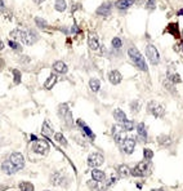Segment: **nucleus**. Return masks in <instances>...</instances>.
<instances>
[{
	"label": "nucleus",
	"mask_w": 183,
	"mask_h": 191,
	"mask_svg": "<svg viewBox=\"0 0 183 191\" xmlns=\"http://www.w3.org/2000/svg\"><path fill=\"white\" fill-rule=\"evenodd\" d=\"M128 56L130 58V61L133 62V65L138 70H141V71H147L148 70L147 63H146L143 56L141 54V52L135 47H131V48L128 49Z\"/></svg>",
	"instance_id": "f257e3e1"
},
{
	"label": "nucleus",
	"mask_w": 183,
	"mask_h": 191,
	"mask_svg": "<svg viewBox=\"0 0 183 191\" xmlns=\"http://www.w3.org/2000/svg\"><path fill=\"white\" fill-rule=\"evenodd\" d=\"M58 115H60V117L63 119V121L66 123V125L67 127L74 125V121H72V114H71V111L69 110V107H67L66 104L60 105V107H58Z\"/></svg>",
	"instance_id": "f03ea898"
},
{
	"label": "nucleus",
	"mask_w": 183,
	"mask_h": 191,
	"mask_svg": "<svg viewBox=\"0 0 183 191\" xmlns=\"http://www.w3.org/2000/svg\"><path fill=\"white\" fill-rule=\"evenodd\" d=\"M147 111L156 117H163L165 114V108H164V106L157 104L156 101H150L147 105Z\"/></svg>",
	"instance_id": "7ed1b4c3"
},
{
	"label": "nucleus",
	"mask_w": 183,
	"mask_h": 191,
	"mask_svg": "<svg viewBox=\"0 0 183 191\" xmlns=\"http://www.w3.org/2000/svg\"><path fill=\"white\" fill-rule=\"evenodd\" d=\"M150 168V163L148 161H141V163H138L133 169L130 171V174H133L134 177H143V176L147 173Z\"/></svg>",
	"instance_id": "20e7f679"
},
{
	"label": "nucleus",
	"mask_w": 183,
	"mask_h": 191,
	"mask_svg": "<svg viewBox=\"0 0 183 191\" xmlns=\"http://www.w3.org/2000/svg\"><path fill=\"white\" fill-rule=\"evenodd\" d=\"M146 56H147V58L152 65H157L160 61V56H159L157 49L155 45H152V44H148V45L146 47Z\"/></svg>",
	"instance_id": "39448f33"
},
{
	"label": "nucleus",
	"mask_w": 183,
	"mask_h": 191,
	"mask_svg": "<svg viewBox=\"0 0 183 191\" xmlns=\"http://www.w3.org/2000/svg\"><path fill=\"white\" fill-rule=\"evenodd\" d=\"M103 161H105V158L99 152H92L88 156V165L92 168H98L99 165L103 164Z\"/></svg>",
	"instance_id": "423d86ee"
},
{
	"label": "nucleus",
	"mask_w": 183,
	"mask_h": 191,
	"mask_svg": "<svg viewBox=\"0 0 183 191\" xmlns=\"http://www.w3.org/2000/svg\"><path fill=\"white\" fill-rule=\"evenodd\" d=\"M32 151L36 152V154H40V155H45L49 151V145L45 142V141H34V145H32Z\"/></svg>",
	"instance_id": "0eeeda50"
},
{
	"label": "nucleus",
	"mask_w": 183,
	"mask_h": 191,
	"mask_svg": "<svg viewBox=\"0 0 183 191\" xmlns=\"http://www.w3.org/2000/svg\"><path fill=\"white\" fill-rule=\"evenodd\" d=\"M9 160L18 171H21L22 168L25 167V158H23V155H22L21 152H13L10 155V158H9Z\"/></svg>",
	"instance_id": "6e6552de"
},
{
	"label": "nucleus",
	"mask_w": 183,
	"mask_h": 191,
	"mask_svg": "<svg viewBox=\"0 0 183 191\" xmlns=\"http://www.w3.org/2000/svg\"><path fill=\"white\" fill-rule=\"evenodd\" d=\"M121 149H123V151L125 152V154L130 155V154L133 152L134 149H135V139L131 138V137H127V138L121 142Z\"/></svg>",
	"instance_id": "1a4fd4ad"
},
{
	"label": "nucleus",
	"mask_w": 183,
	"mask_h": 191,
	"mask_svg": "<svg viewBox=\"0 0 183 191\" xmlns=\"http://www.w3.org/2000/svg\"><path fill=\"white\" fill-rule=\"evenodd\" d=\"M111 8H112V3L106 2L97 9V14L98 16H102V17H107V16H110V13H111Z\"/></svg>",
	"instance_id": "9d476101"
},
{
	"label": "nucleus",
	"mask_w": 183,
	"mask_h": 191,
	"mask_svg": "<svg viewBox=\"0 0 183 191\" xmlns=\"http://www.w3.org/2000/svg\"><path fill=\"white\" fill-rule=\"evenodd\" d=\"M26 32L27 31L19 30V28H14L13 31H10L9 36H10V39L16 40V41H23L25 43V40H26Z\"/></svg>",
	"instance_id": "9b49d317"
},
{
	"label": "nucleus",
	"mask_w": 183,
	"mask_h": 191,
	"mask_svg": "<svg viewBox=\"0 0 183 191\" xmlns=\"http://www.w3.org/2000/svg\"><path fill=\"white\" fill-rule=\"evenodd\" d=\"M88 45L92 50H97L99 48V41H98V36L96 32H90L88 36Z\"/></svg>",
	"instance_id": "f8f14e48"
},
{
	"label": "nucleus",
	"mask_w": 183,
	"mask_h": 191,
	"mask_svg": "<svg viewBox=\"0 0 183 191\" xmlns=\"http://www.w3.org/2000/svg\"><path fill=\"white\" fill-rule=\"evenodd\" d=\"M108 80H110V83L111 84L118 85V84L121 83L123 76H121V74L118 70H112V71H110V74H108Z\"/></svg>",
	"instance_id": "ddd939ff"
},
{
	"label": "nucleus",
	"mask_w": 183,
	"mask_h": 191,
	"mask_svg": "<svg viewBox=\"0 0 183 191\" xmlns=\"http://www.w3.org/2000/svg\"><path fill=\"white\" fill-rule=\"evenodd\" d=\"M2 171H3L5 174H9V176H10V174H14L16 172H18L17 168L10 163V160L3 161V164H2Z\"/></svg>",
	"instance_id": "4468645a"
},
{
	"label": "nucleus",
	"mask_w": 183,
	"mask_h": 191,
	"mask_svg": "<svg viewBox=\"0 0 183 191\" xmlns=\"http://www.w3.org/2000/svg\"><path fill=\"white\" fill-rule=\"evenodd\" d=\"M123 127L120 124H116V125L112 127V136L115 138V142L116 143H121V139H123Z\"/></svg>",
	"instance_id": "2eb2a0df"
},
{
	"label": "nucleus",
	"mask_w": 183,
	"mask_h": 191,
	"mask_svg": "<svg viewBox=\"0 0 183 191\" xmlns=\"http://www.w3.org/2000/svg\"><path fill=\"white\" fill-rule=\"evenodd\" d=\"M53 70L57 74H66V72L69 71V67L63 61H56L53 63Z\"/></svg>",
	"instance_id": "dca6fc26"
},
{
	"label": "nucleus",
	"mask_w": 183,
	"mask_h": 191,
	"mask_svg": "<svg viewBox=\"0 0 183 191\" xmlns=\"http://www.w3.org/2000/svg\"><path fill=\"white\" fill-rule=\"evenodd\" d=\"M38 40H39V36H38V34H36L35 31L30 30V31L26 32V40H25V43L27 44V45H32V44H35Z\"/></svg>",
	"instance_id": "f3484780"
},
{
	"label": "nucleus",
	"mask_w": 183,
	"mask_h": 191,
	"mask_svg": "<svg viewBox=\"0 0 183 191\" xmlns=\"http://www.w3.org/2000/svg\"><path fill=\"white\" fill-rule=\"evenodd\" d=\"M50 181H52V183L54 186H60V185H63L64 182V176L60 172H56L52 174V177H50Z\"/></svg>",
	"instance_id": "a211bd4d"
},
{
	"label": "nucleus",
	"mask_w": 183,
	"mask_h": 191,
	"mask_svg": "<svg viewBox=\"0 0 183 191\" xmlns=\"http://www.w3.org/2000/svg\"><path fill=\"white\" fill-rule=\"evenodd\" d=\"M168 79H169L173 84H178V83H181V82H182V79H181L179 74H177V72H175V71H173L172 66L169 67V70H168Z\"/></svg>",
	"instance_id": "6ab92c4d"
},
{
	"label": "nucleus",
	"mask_w": 183,
	"mask_h": 191,
	"mask_svg": "<svg viewBox=\"0 0 183 191\" xmlns=\"http://www.w3.org/2000/svg\"><path fill=\"white\" fill-rule=\"evenodd\" d=\"M41 133H43V136H45V137H48V138H50L53 136V133H54V130H53V128H52V125L45 120L44 121V124H43V128H41Z\"/></svg>",
	"instance_id": "aec40b11"
},
{
	"label": "nucleus",
	"mask_w": 183,
	"mask_h": 191,
	"mask_svg": "<svg viewBox=\"0 0 183 191\" xmlns=\"http://www.w3.org/2000/svg\"><path fill=\"white\" fill-rule=\"evenodd\" d=\"M92 178L94 181H97V182H103L106 180V174H105V172H102V171L94 168V169L92 171Z\"/></svg>",
	"instance_id": "412c9836"
},
{
	"label": "nucleus",
	"mask_w": 183,
	"mask_h": 191,
	"mask_svg": "<svg viewBox=\"0 0 183 191\" xmlns=\"http://www.w3.org/2000/svg\"><path fill=\"white\" fill-rule=\"evenodd\" d=\"M77 125H79L80 128H83V132H84V133H85L88 137L92 138V139H94V137H96V136H94V133L92 132V129H90L89 127H88L81 119H79V120H77Z\"/></svg>",
	"instance_id": "4be33fe9"
},
{
	"label": "nucleus",
	"mask_w": 183,
	"mask_h": 191,
	"mask_svg": "<svg viewBox=\"0 0 183 191\" xmlns=\"http://www.w3.org/2000/svg\"><path fill=\"white\" fill-rule=\"evenodd\" d=\"M137 132L142 141H147V129H146V125L143 123H139L137 125Z\"/></svg>",
	"instance_id": "5701e85b"
},
{
	"label": "nucleus",
	"mask_w": 183,
	"mask_h": 191,
	"mask_svg": "<svg viewBox=\"0 0 183 191\" xmlns=\"http://www.w3.org/2000/svg\"><path fill=\"white\" fill-rule=\"evenodd\" d=\"M133 4H134V0H118L115 5L118 9H128Z\"/></svg>",
	"instance_id": "b1692460"
},
{
	"label": "nucleus",
	"mask_w": 183,
	"mask_h": 191,
	"mask_svg": "<svg viewBox=\"0 0 183 191\" xmlns=\"http://www.w3.org/2000/svg\"><path fill=\"white\" fill-rule=\"evenodd\" d=\"M57 80H58V78H57L56 74H50V75L48 76V79H47V82L44 83V87H45L47 89H52V88L56 85Z\"/></svg>",
	"instance_id": "393cba45"
},
{
	"label": "nucleus",
	"mask_w": 183,
	"mask_h": 191,
	"mask_svg": "<svg viewBox=\"0 0 183 191\" xmlns=\"http://www.w3.org/2000/svg\"><path fill=\"white\" fill-rule=\"evenodd\" d=\"M114 117H115V119L118 120L119 123H123L124 120H127V115H125V112H124L123 110H120V108L114 110Z\"/></svg>",
	"instance_id": "a878e982"
},
{
	"label": "nucleus",
	"mask_w": 183,
	"mask_h": 191,
	"mask_svg": "<svg viewBox=\"0 0 183 191\" xmlns=\"http://www.w3.org/2000/svg\"><path fill=\"white\" fill-rule=\"evenodd\" d=\"M18 187H19L21 191H34V190H35V187H34L32 183H31V182H27V181L19 182Z\"/></svg>",
	"instance_id": "bb28decb"
},
{
	"label": "nucleus",
	"mask_w": 183,
	"mask_h": 191,
	"mask_svg": "<svg viewBox=\"0 0 183 191\" xmlns=\"http://www.w3.org/2000/svg\"><path fill=\"white\" fill-rule=\"evenodd\" d=\"M118 173L120 177H128V176H130V169H129V167L127 165H119L118 167Z\"/></svg>",
	"instance_id": "cd10ccee"
},
{
	"label": "nucleus",
	"mask_w": 183,
	"mask_h": 191,
	"mask_svg": "<svg viewBox=\"0 0 183 191\" xmlns=\"http://www.w3.org/2000/svg\"><path fill=\"white\" fill-rule=\"evenodd\" d=\"M54 8L58 12H64L66 8H67V4H66V0H56Z\"/></svg>",
	"instance_id": "c85d7f7f"
},
{
	"label": "nucleus",
	"mask_w": 183,
	"mask_h": 191,
	"mask_svg": "<svg viewBox=\"0 0 183 191\" xmlns=\"http://www.w3.org/2000/svg\"><path fill=\"white\" fill-rule=\"evenodd\" d=\"M89 87H90L92 92H98L99 88H101L99 80H98V79H90V80H89Z\"/></svg>",
	"instance_id": "c756f323"
},
{
	"label": "nucleus",
	"mask_w": 183,
	"mask_h": 191,
	"mask_svg": "<svg viewBox=\"0 0 183 191\" xmlns=\"http://www.w3.org/2000/svg\"><path fill=\"white\" fill-rule=\"evenodd\" d=\"M166 31H168V32H170L173 36H175V38H178V36H179V32H178V25H177V23H170L169 26H168Z\"/></svg>",
	"instance_id": "7c9ffc66"
},
{
	"label": "nucleus",
	"mask_w": 183,
	"mask_h": 191,
	"mask_svg": "<svg viewBox=\"0 0 183 191\" xmlns=\"http://www.w3.org/2000/svg\"><path fill=\"white\" fill-rule=\"evenodd\" d=\"M120 125L123 127V129L124 130H131L134 128V121L133 120H124L123 123H120Z\"/></svg>",
	"instance_id": "2f4dec72"
},
{
	"label": "nucleus",
	"mask_w": 183,
	"mask_h": 191,
	"mask_svg": "<svg viewBox=\"0 0 183 191\" xmlns=\"http://www.w3.org/2000/svg\"><path fill=\"white\" fill-rule=\"evenodd\" d=\"M157 141H159L160 145H163V146H169L172 143V139H170L169 136H159Z\"/></svg>",
	"instance_id": "473e14b6"
},
{
	"label": "nucleus",
	"mask_w": 183,
	"mask_h": 191,
	"mask_svg": "<svg viewBox=\"0 0 183 191\" xmlns=\"http://www.w3.org/2000/svg\"><path fill=\"white\" fill-rule=\"evenodd\" d=\"M54 138H56V141H57L58 143L63 146V147H66V146H67V139L64 138V136H63L62 133H56V134H54Z\"/></svg>",
	"instance_id": "72a5a7b5"
},
{
	"label": "nucleus",
	"mask_w": 183,
	"mask_h": 191,
	"mask_svg": "<svg viewBox=\"0 0 183 191\" xmlns=\"http://www.w3.org/2000/svg\"><path fill=\"white\" fill-rule=\"evenodd\" d=\"M8 44H9V47H10L13 50H17V52H22V47H21V44H19L18 41L10 39V40H8Z\"/></svg>",
	"instance_id": "f704fd0d"
},
{
	"label": "nucleus",
	"mask_w": 183,
	"mask_h": 191,
	"mask_svg": "<svg viewBox=\"0 0 183 191\" xmlns=\"http://www.w3.org/2000/svg\"><path fill=\"white\" fill-rule=\"evenodd\" d=\"M139 108H141V102H139V101H133V102L130 104V110H131V112L137 114L138 111H139Z\"/></svg>",
	"instance_id": "c9c22d12"
},
{
	"label": "nucleus",
	"mask_w": 183,
	"mask_h": 191,
	"mask_svg": "<svg viewBox=\"0 0 183 191\" xmlns=\"http://www.w3.org/2000/svg\"><path fill=\"white\" fill-rule=\"evenodd\" d=\"M35 23L38 25L39 27H41V28H47L48 27V22L44 19V18H40V17H36L35 18Z\"/></svg>",
	"instance_id": "e433bc0d"
},
{
	"label": "nucleus",
	"mask_w": 183,
	"mask_h": 191,
	"mask_svg": "<svg viewBox=\"0 0 183 191\" xmlns=\"http://www.w3.org/2000/svg\"><path fill=\"white\" fill-rule=\"evenodd\" d=\"M111 45H112V48H115V49H120V48L123 47V41H121L119 38H114L112 41H111Z\"/></svg>",
	"instance_id": "4c0bfd02"
},
{
	"label": "nucleus",
	"mask_w": 183,
	"mask_h": 191,
	"mask_svg": "<svg viewBox=\"0 0 183 191\" xmlns=\"http://www.w3.org/2000/svg\"><path fill=\"white\" fill-rule=\"evenodd\" d=\"M13 75H14V84H19L21 83V72L14 69L13 70Z\"/></svg>",
	"instance_id": "58836bf2"
},
{
	"label": "nucleus",
	"mask_w": 183,
	"mask_h": 191,
	"mask_svg": "<svg viewBox=\"0 0 183 191\" xmlns=\"http://www.w3.org/2000/svg\"><path fill=\"white\" fill-rule=\"evenodd\" d=\"M143 154H144V158H146V160H151V159H152V156H153V151H152V150H150V149H144Z\"/></svg>",
	"instance_id": "ea45409f"
},
{
	"label": "nucleus",
	"mask_w": 183,
	"mask_h": 191,
	"mask_svg": "<svg viewBox=\"0 0 183 191\" xmlns=\"http://www.w3.org/2000/svg\"><path fill=\"white\" fill-rule=\"evenodd\" d=\"M155 4H156V0H148L147 4H146V8H147L148 11H151V9L155 8Z\"/></svg>",
	"instance_id": "a19ab883"
},
{
	"label": "nucleus",
	"mask_w": 183,
	"mask_h": 191,
	"mask_svg": "<svg viewBox=\"0 0 183 191\" xmlns=\"http://www.w3.org/2000/svg\"><path fill=\"white\" fill-rule=\"evenodd\" d=\"M96 182H97V181H93V182H92V181H89V182H88V185H89L90 187H93V189H96V187H97Z\"/></svg>",
	"instance_id": "79ce46f5"
},
{
	"label": "nucleus",
	"mask_w": 183,
	"mask_h": 191,
	"mask_svg": "<svg viewBox=\"0 0 183 191\" xmlns=\"http://www.w3.org/2000/svg\"><path fill=\"white\" fill-rule=\"evenodd\" d=\"M115 182H116V178H111V180H110V181L107 182V186H112Z\"/></svg>",
	"instance_id": "37998d69"
},
{
	"label": "nucleus",
	"mask_w": 183,
	"mask_h": 191,
	"mask_svg": "<svg viewBox=\"0 0 183 191\" xmlns=\"http://www.w3.org/2000/svg\"><path fill=\"white\" fill-rule=\"evenodd\" d=\"M4 49V43H3V40L0 39V50H3Z\"/></svg>",
	"instance_id": "c03bdc74"
},
{
	"label": "nucleus",
	"mask_w": 183,
	"mask_h": 191,
	"mask_svg": "<svg viewBox=\"0 0 183 191\" xmlns=\"http://www.w3.org/2000/svg\"><path fill=\"white\" fill-rule=\"evenodd\" d=\"M43 2H44V0H34V3H35V4H41Z\"/></svg>",
	"instance_id": "a18cd8bd"
},
{
	"label": "nucleus",
	"mask_w": 183,
	"mask_h": 191,
	"mask_svg": "<svg viewBox=\"0 0 183 191\" xmlns=\"http://www.w3.org/2000/svg\"><path fill=\"white\" fill-rule=\"evenodd\" d=\"M177 14H178V16H183V8H182L181 11H178V13H177Z\"/></svg>",
	"instance_id": "49530a36"
},
{
	"label": "nucleus",
	"mask_w": 183,
	"mask_h": 191,
	"mask_svg": "<svg viewBox=\"0 0 183 191\" xmlns=\"http://www.w3.org/2000/svg\"><path fill=\"white\" fill-rule=\"evenodd\" d=\"M151 191H164L163 189H153V190H151Z\"/></svg>",
	"instance_id": "de8ad7c7"
},
{
	"label": "nucleus",
	"mask_w": 183,
	"mask_h": 191,
	"mask_svg": "<svg viewBox=\"0 0 183 191\" xmlns=\"http://www.w3.org/2000/svg\"><path fill=\"white\" fill-rule=\"evenodd\" d=\"M44 191H49V190H44Z\"/></svg>",
	"instance_id": "09e8293b"
}]
</instances>
